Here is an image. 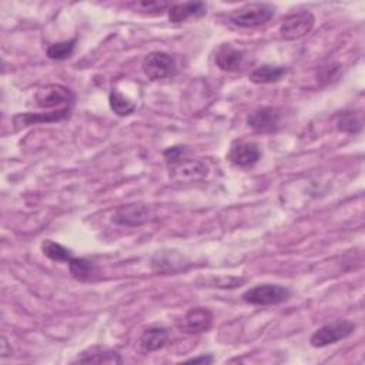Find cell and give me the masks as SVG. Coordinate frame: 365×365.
<instances>
[{"mask_svg":"<svg viewBox=\"0 0 365 365\" xmlns=\"http://www.w3.org/2000/svg\"><path fill=\"white\" fill-rule=\"evenodd\" d=\"M71 114V107L58 108L47 113H17L13 117V124L16 130L26 128L33 124H43V123H57L66 120Z\"/></svg>","mask_w":365,"mask_h":365,"instance_id":"11","label":"cell"},{"mask_svg":"<svg viewBox=\"0 0 365 365\" xmlns=\"http://www.w3.org/2000/svg\"><path fill=\"white\" fill-rule=\"evenodd\" d=\"M143 73L151 81H158L171 77L175 73V60L165 51H151L141 63Z\"/></svg>","mask_w":365,"mask_h":365,"instance_id":"5","label":"cell"},{"mask_svg":"<svg viewBox=\"0 0 365 365\" xmlns=\"http://www.w3.org/2000/svg\"><path fill=\"white\" fill-rule=\"evenodd\" d=\"M187 153V148L184 145H173V147H168L163 151V155L164 158L167 160L168 164L171 163H175L178 161L180 158H182V155Z\"/></svg>","mask_w":365,"mask_h":365,"instance_id":"25","label":"cell"},{"mask_svg":"<svg viewBox=\"0 0 365 365\" xmlns=\"http://www.w3.org/2000/svg\"><path fill=\"white\" fill-rule=\"evenodd\" d=\"M184 264H188L184 261V257L174 251H168V252H157L153 257V267L154 269H157L158 272H177L181 269H185L187 267H184Z\"/></svg>","mask_w":365,"mask_h":365,"instance_id":"19","label":"cell"},{"mask_svg":"<svg viewBox=\"0 0 365 365\" xmlns=\"http://www.w3.org/2000/svg\"><path fill=\"white\" fill-rule=\"evenodd\" d=\"M291 289L279 284H258L242 294V301L251 305L269 307L288 301Z\"/></svg>","mask_w":365,"mask_h":365,"instance_id":"2","label":"cell"},{"mask_svg":"<svg viewBox=\"0 0 365 365\" xmlns=\"http://www.w3.org/2000/svg\"><path fill=\"white\" fill-rule=\"evenodd\" d=\"M73 362L81 364H123L121 355L111 348L93 345L77 355Z\"/></svg>","mask_w":365,"mask_h":365,"instance_id":"14","label":"cell"},{"mask_svg":"<svg viewBox=\"0 0 365 365\" xmlns=\"http://www.w3.org/2000/svg\"><path fill=\"white\" fill-rule=\"evenodd\" d=\"M168 329L164 328V327H160V325H154V327H150L147 328L140 339H138V345H140V349L143 352H154V351H158L161 348L165 346L167 341H168Z\"/></svg>","mask_w":365,"mask_h":365,"instance_id":"16","label":"cell"},{"mask_svg":"<svg viewBox=\"0 0 365 365\" xmlns=\"http://www.w3.org/2000/svg\"><path fill=\"white\" fill-rule=\"evenodd\" d=\"M315 24V17L311 11H297L282 19L279 24V34L285 40H297L308 34Z\"/></svg>","mask_w":365,"mask_h":365,"instance_id":"7","label":"cell"},{"mask_svg":"<svg viewBox=\"0 0 365 365\" xmlns=\"http://www.w3.org/2000/svg\"><path fill=\"white\" fill-rule=\"evenodd\" d=\"M356 325L349 319H336L332 322H328L322 327H319L312 335H311V345L314 348H324L331 344H335L341 339L348 338L354 334Z\"/></svg>","mask_w":365,"mask_h":365,"instance_id":"4","label":"cell"},{"mask_svg":"<svg viewBox=\"0 0 365 365\" xmlns=\"http://www.w3.org/2000/svg\"><path fill=\"white\" fill-rule=\"evenodd\" d=\"M214 315L205 307H194L187 311L181 322V331L187 334H202L212 327Z\"/></svg>","mask_w":365,"mask_h":365,"instance_id":"12","label":"cell"},{"mask_svg":"<svg viewBox=\"0 0 365 365\" xmlns=\"http://www.w3.org/2000/svg\"><path fill=\"white\" fill-rule=\"evenodd\" d=\"M34 101L40 108H73L76 103V94L66 86L47 84L36 91Z\"/></svg>","mask_w":365,"mask_h":365,"instance_id":"3","label":"cell"},{"mask_svg":"<svg viewBox=\"0 0 365 365\" xmlns=\"http://www.w3.org/2000/svg\"><path fill=\"white\" fill-rule=\"evenodd\" d=\"M67 264H68V269H70V274L73 275V278L77 281H81V282L93 281L100 274L98 267L88 258L73 257Z\"/></svg>","mask_w":365,"mask_h":365,"instance_id":"17","label":"cell"},{"mask_svg":"<svg viewBox=\"0 0 365 365\" xmlns=\"http://www.w3.org/2000/svg\"><path fill=\"white\" fill-rule=\"evenodd\" d=\"M151 210L141 204H125L114 210L111 221L123 227H140L150 220Z\"/></svg>","mask_w":365,"mask_h":365,"instance_id":"9","label":"cell"},{"mask_svg":"<svg viewBox=\"0 0 365 365\" xmlns=\"http://www.w3.org/2000/svg\"><path fill=\"white\" fill-rule=\"evenodd\" d=\"M185 362H188V364H211V362H214V356L211 354H202L200 356L185 359Z\"/></svg>","mask_w":365,"mask_h":365,"instance_id":"26","label":"cell"},{"mask_svg":"<svg viewBox=\"0 0 365 365\" xmlns=\"http://www.w3.org/2000/svg\"><path fill=\"white\" fill-rule=\"evenodd\" d=\"M288 73V68L284 66H274V64H262L257 68H254L248 78L254 84H269L279 81L285 74Z\"/></svg>","mask_w":365,"mask_h":365,"instance_id":"18","label":"cell"},{"mask_svg":"<svg viewBox=\"0 0 365 365\" xmlns=\"http://www.w3.org/2000/svg\"><path fill=\"white\" fill-rule=\"evenodd\" d=\"M281 111L275 107H259L247 115V125L259 134L274 133L279 128Z\"/></svg>","mask_w":365,"mask_h":365,"instance_id":"8","label":"cell"},{"mask_svg":"<svg viewBox=\"0 0 365 365\" xmlns=\"http://www.w3.org/2000/svg\"><path fill=\"white\" fill-rule=\"evenodd\" d=\"M76 44H77V38L51 43L47 46L46 54L50 60H66L73 56V53L76 50Z\"/></svg>","mask_w":365,"mask_h":365,"instance_id":"21","label":"cell"},{"mask_svg":"<svg viewBox=\"0 0 365 365\" xmlns=\"http://www.w3.org/2000/svg\"><path fill=\"white\" fill-rule=\"evenodd\" d=\"M275 16V7L269 3H247L230 13V20L244 29L258 27Z\"/></svg>","mask_w":365,"mask_h":365,"instance_id":"1","label":"cell"},{"mask_svg":"<svg viewBox=\"0 0 365 365\" xmlns=\"http://www.w3.org/2000/svg\"><path fill=\"white\" fill-rule=\"evenodd\" d=\"M207 6L202 1H185V3H175L171 4L168 9V20L174 24L184 23L190 19H200L205 16Z\"/></svg>","mask_w":365,"mask_h":365,"instance_id":"13","label":"cell"},{"mask_svg":"<svg viewBox=\"0 0 365 365\" xmlns=\"http://www.w3.org/2000/svg\"><path fill=\"white\" fill-rule=\"evenodd\" d=\"M171 7V3L168 1H157V0H143V1H137L135 3V9L141 10V11H150V13H161V11H168V9Z\"/></svg>","mask_w":365,"mask_h":365,"instance_id":"24","label":"cell"},{"mask_svg":"<svg viewBox=\"0 0 365 365\" xmlns=\"http://www.w3.org/2000/svg\"><path fill=\"white\" fill-rule=\"evenodd\" d=\"M7 355H11V346L9 348V344L6 341V338H1V356H7Z\"/></svg>","mask_w":365,"mask_h":365,"instance_id":"27","label":"cell"},{"mask_svg":"<svg viewBox=\"0 0 365 365\" xmlns=\"http://www.w3.org/2000/svg\"><path fill=\"white\" fill-rule=\"evenodd\" d=\"M335 125L338 131L342 133H349V134H356L362 128V121L359 115L354 111H342L336 115Z\"/></svg>","mask_w":365,"mask_h":365,"instance_id":"22","label":"cell"},{"mask_svg":"<svg viewBox=\"0 0 365 365\" xmlns=\"http://www.w3.org/2000/svg\"><path fill=\"white\" fill-rule=\"evenodd\" d=\"M227 158L231 164L240 168L252 167L257 164L261 158V150L259 145L254 141H237L232 143Z\"/></svg>","mask_w":365,"mask_h":365,"instance_id":"10","label":"cell"},{"mask_svg":"<svg viewBox=\"0 0 365 365\" xmlns=\"http://www.w3.org/2000/svg\"><path fill=\"white\" fill-rule=\"evenodd\" d=\"M41 251L47 258H50L53 261L68 262L73 258V254L68 248H66L64 245H61L53 240H44L41 242Z\"/></svg>","mask_w":365,"mask_h":365,"instance_id":"23","label":"cell"},{"mask_svg":"<svg viewBox=\"0 0 365 365\" xmlns=\"http://www.w3.org/2000/svg\"><path fill=\"white\" fill-rule=\"evenodd\" d=\"M215 64L222 71H237L244 61V53L231 44H221L215 51Z\"/></svg>","mask_w":365,"mask_h":365,"instance_id":"15","label":"cell"},{"mask_svg":"<svg viewBox=\"0 0 365 365\" xmlns=\"http://www.w3.org/2000/svg\"><path fill=\"white\" fill-rule=\"evenodd\" d=\"M108 104L114 114L120 117H127L135 111V103H133L128 97L121 94L118 90H111L108 94Z\"/></svg>","mask_w":365,"mask_h":365,"instance_id":"20","label":"cell"},{"mask_svg":"<svg viewBox=\"0 0 365 365\" xmlns=\"http://www.w3.org/2000/svg\"><path fill=\"white\" fill-rule=\"evenodd\" d=\"M168 170H170V178L174 182H180V184L201 181L208 174V167L202 161L184 158V157L175 163L168 164Z\"/></svg>","mask_w":365,"mask_h":365,"instance_id":"6","label":"cell"}]
</instances>
